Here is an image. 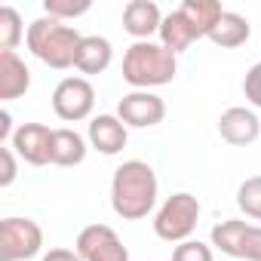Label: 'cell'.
<instances>
[{"instance_id": "obj_1", "label": "cell", "mask_w": 261, "mask_h": 261, "mask_svg": "<svg viewBox=\"0 0 261 261\" xmlns=\"http://www.w3.org/2000/svg\"><path fill=\"white\" fill-rule=\"evenodd\" d=\"M157 172L145 160H126L114 169L111 178V209L123 221L148 218L157 206Z\"/></svg>"}, {"instance_id": "obj_2", "label": "cell", "mask_w": 261, "mask_h": 261, "mask_svg": "<svg viewBox=\"0 0 261 261\" xmlns=\"http://www.w3.org/2000/svg\"><path fill=\"white\" fill-rule=\"evenodd\" d=\"M28 49L34 59H40L43 65L56 68V71H68L77 65V49L83 43V34L74 25H65L59 19L40 16L28 25V37H25Z\"/></svg>"}, {"instance_id": "obj_3", "label": "cell", "mask_w": 261, "mask_h": 261, "mask_svg": "<svg viewBox=\"0 0 261 261\" xmlns=\"http://www.w3.org/2000/svg\"><path fill=\"white\" fill-rule=\"evenodd\" d=\"M178 74V56L169 53L163 43L139 40L123 56V80L136 89H154L172 83Z\"/></svg>"}, {"instance_id": "obj_4", "label": "cell", "mask_w": 261, "mask_h": 261, "mask_svg": "<svg viewBox=\"0 0 261 261\" xmlns=\"http://www.w3.org/2000/svg\"><path fill=\"white\" fill-rule=\"evenodd\" d=\"M200 221V200L188 191H178L172 197L163 200V206L154 215V233L166 243H185L191 240V233L197 230Z\"/></svg>"}, {"instance_id": "obj_5", "label": "cell", "mask_w": 261, "mask_h": 261, "mask_svg": "<svg viewBox=\"0 0 261 261\" xmlns=\"http://www.w3.org/2000/svg\"><path fill=\"white\" fill-rule=\"evenodd\" d=\"M212 246L237 261H261V227L243 218H227L212 227Z\"/></svg>"}, {"instance_id": "obj_6", "label": "cell", "mask_w": 261, "mask_h": 261, "mask_svg": "<svg viewBox=\"0 0 261 261\" xmlns=\"http://www.w3.org/2000/svg\"><path fill=\"white\" fill-rule=\"evenodd\" d=\"M43 230L34 218H4L0 221V261H28L40 255Z\"/></svg>"}, {"instance_id": "obj_7", "label": "cell", "mask_w": 261, "mask_h": 261, "mask_svg": "<svg viewBox=\"0 0 261 261\" xmlns=\"http://www.w3.org/2000/svg\"><path fill=\"white\" fill-rule=\"evenodd\" d=\"M95 108V89L86 77H65L53 89V111L65 123H80Z\"/></svg>"}, {"instance_id": "obj_8", "label": "cell", "mask_w": 261, "mask_h": 261, "mask_svg": "<svg viewBox=\"0 0 261 261\" xmlns=\"http://www.w3.org/2000/svg\"><path fill=\"white\" fill-rule=\"evenodd\" d=\"M74 252L83 261H129V249L123 246L117 230L108 224H86L77 233Z\"/></svg>"}, {"instance_id": "obj_9", "label": "cell", "mask_w": 261, "mask_h": 261, "mask_svg": "<svg viewBox=\"0 0 261 261\" xmlns=\"http://www.w3.org/2000/svg\"><path fill=\"white\" fill-rule=\"evenodd\" d=\"M117 117L126 123V126H133V129H151L157 123H163L166 117V101L151 92V89H133V92H126L117 105Z\"/></svg>"}, {"instance_id": "obj_10", "label": "cell", "mask_w": 261, "mask_h": 261, "mask_svg": "<svg viewBox=\"0 0 261 261\" xmlns=\"http://www.w3.org/2000/svg\"><path fill=\"white\" fill-rule=\"evenodd\" d=\"M10 148L28 166H46L49 163V148H53V129L43 126V123H22L16 129Z\"/></svg>"}, {"instance_id": "obj_11", "label": "cell", "mask_w": 261, "mask_h": 261, "mask_svg": "<svg viewBox=\"0 0 261 261\" xmlns=\"http://www.w3.org/2000/svg\"><path fill=\"white\" fill-rule=\"evenodd\" d=\"M218 136L233 148H246V145L258 142L261 120H258V114L252 108H227L218 117Z\"/></svg>"}, {"instance_id": "obj_12", "label": "cell", "mask_w": 261, "mask_h": 261, "mask_svg": "<svg viewBox=\"0 0 261 261\" xmlns=\"http://www.w3.org/2000/svg\"><path fill=\"white\" fill-rule=\"evenodd\" d=\"M86 139H89V145H92L98 154L114 157V154H120V151L126 148V142H129V126H126L117 114H98V117L89 120Z\"/></svg>"}, {"instance_id": "obj_13", "label": "cell", "mask_w": 261, "mask_h": 261, "mask_svg": "<svg viewBox=\"0 0 261 261\" xmlns=\"http://www.w3.org/2000/svg\"><path fill=\"white\" fill-rule=\"evenodd\" d=\"M163 25V13L154 0H129L123 7V31L129 37L139 40H151V34H160Z\"/></svg>"}, {"instance_id": "obj_14", "label": "cell", "mask_w": 261, "mask_h": 261, "mask_svg": "<svg viewBox=\"0 0 261 261\" xmlns=\"http://www.w3.org/2000/svg\"><path fill=\"white\" fill-rule=\"evenodd\" d=\"M31 89V71L16 53H0V101L22 98Z\"/></svg>"}, {"instance_id": "obj_15", "label": "cell", "mask_w": 261, "mask_h": 261, "mask_svg": "<svg viewBox=\"0 0 261 261\" xmlns=\"http://www.w3.org/2000/svg\"><path fill=\"white\" fill-rule=\"evenodd\" d=\"M111 62H114V46H111V40L108 37H98V34H89V37H83V43H80V49H77V71L80 74H105L108 68H111Z\"/></svg>"}, {"instance_id": "obj_16", "label": "cell", "mask_w": 261, "mask_h": 261, "mask_svg": "<svg viewBox=\"0 0 261 261\" xmlns=\"http://www.w3.org/2000/svg\"><path fill=\"white\" fill-rule=\"evenodd\" d=\"M86 139L74 129L62 126V129H53V148H49V163L56 166H80L86 160Z\"/></svg>"}, {"instance_id": "obj_17", "label": "cell", "mask_w": 261, "mask_h": 261, "mask_svg": "<svg viewBox=\"0 0 261 261\" xmlns=\"http://www.w3.org/2000/svg\"><path fill=\"white\" fill-rule=\"evenodd\" d=\"M200 40V34H197V28L185 19V13L181 10H172L169 16H163V25H160V43L169 49V53H185L191 43H197Z\"/></svg>"}, {"instance_id": "obj_18", "label": "cell", "mask_w": 261, "mask_h": 261, "mask_svg": "<svg viewBox=\"0 0 261 261\" xmlns=\"http://www.w3.org/2000/svg\"><path fill=\"white\" fill-rule=\"evenodd\" d=\"M249 37H252L249 19L240 16V13H230V10L221 13V19L215 22L212 34H209V40H212L215 46H221V49H237V46H243Z\"/></svg>"}, {"instance_id": "obj_19", "label": "cell", "mask_w": 261, "mask_h": 261, "mask_svg": "<svg viewBox=\"0 0 261 261\" xmlns=\"http://www.w3.org/2000/svg\"><path fill=\"white\" fill-rule=\"evenodd\" d=\"M178 10H181V13H185V19L197 28L200 40L212 34L215 22H218V19H221V13H224L218 0H185Z\"/></svg>"}, {"instance_id": "obj_20", "label": "cell", "mask_w": 261, "mask_h": 261, "mask_svg": "<svg viewBox=\"0 0 261 261\" xmlns=\"http://www.w3.org/2000/svg\"><path fill=\"white\" fill-rule=\"evenodd\" d=\"M28 37L22 28V16L13 7H0V53H16L19 40Z\"/></svg>"}, {"instance_id": "obj_21", "label": "cell", "mask_w": 261, "mask_h": 261, "mask_svg": "<svg viewBox=\"0 0 261 261\" xmlns=\"http://www.w3.org/2000/svg\"><path fill=\"white\" fill-rule=\"evenodd\" d=\"M237 206H240L249 218L261 221V175H252V178H246V181L237 188Z\"/></svg>"}, {"instance_id": "obj_22", "label": "cell", "mask_w": 261, "mask_h": 261, "mask_svg": "<svg viewBox=\"0 0 261 261\" xmlns=\"http://www.w3.org/2000/svg\"><path fill=\"white\" fill-rule=\"evenodd\" d=\"M89 0H43V10L49 19H59V22H68V19H77V16H86L89 13Z\"/></svg>"}, {"instance_id": "obj_23", "label": "cell", "mask_w": 261, "mask_h": 261, "mask_svg": "<svg viewBox=\"0 0 261 261\" xmlns=\"http://www.w3.org/2000/svg\"><path fill=\"white\" fill-rule=\"evenodd\" d=\"M172 261H215V255H212V246L200 240H185L172 249Z\"/></svg>"}, {"instance_id": "obj_24", "label": "cell", "mask_w": 261, "mask_h": 261, "mask_svg": "<svg viewBox=\"0 0 261 261\" xmlns=\"http://www.w3.org/2000/svg\"><path fill=\"white\" fill-rule=\"evenodd\" d=\"M243 95H246V101L252 108L261 111V62L246 71V77H243Z\"/></svg>"}, {"instance_id": "obj_25", "label": "cell", "mask_w": 261, "mask_h": 261, "mask_svg": "<svg viewBox=\"0 0 261 261\" xmlns=\"http://www.w3.org/2000/svg\"><path fill=\"white\" fill-rule=\"evenodd\" d=\"M0 163H4V172H0V188H10L19 175V166H16V151L13 148H0Z\"/></svg>"}, {"instance_id": "obj_26", "label": "cell", "mask_w": 261, "mask_h": 261, "mask_svg": "<svg viewBox=\"0 0 261 261\" xmlns=\"http://www.w3.org/2000/svg\"><path fill=\"white\" fill-rule=\"evenodd\" d=\"M40 261H83L74 249H49Z\"/></svg>"}, {"instance_id": "obj_27", "label": "cell", "mask_w": 261, "mask_h": 261, "mask_svg": "<svg viewBox=\"0 0 261 261\" xmlns=\"http://www.w3.org/2000/svg\"><path fill=\"white\" fill-rule=\"evenodd\" d=\"M13 117H10V111H4V114H0V145H4V142H13Z\"/></svg>"}]
</instances>
